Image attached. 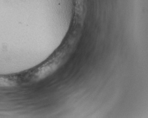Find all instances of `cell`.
I'll list each match as a JSON object with an SVG mask.
<instances>
[{"mask_svg":"<svg viewBox=\"0 0 148 118\" xmlns=\"http://www.w3.org/2000/svg\"><path fill=\"white\" fill-rule=\"evenodd\" d=\"M14 83V81L8 78H0V86H9Z\"/></svg>","mask_w":148,"mask_h":118,"instance_id":"obj_1","label":"cell"}]
</instances>
